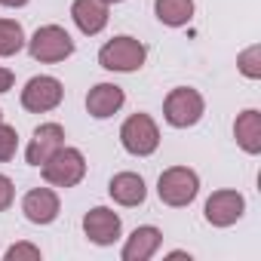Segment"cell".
<instances>
[{
  "label": "cell",
  "mask_w": 261,
  "mask_h": 261,
  "mask_svg": "<svg viewBox=\"0 0 261 261\" xmlns=\"http://www.w3.org/2000/svg\"><path fill=\"white\" fill-rule=\"evenodd\" d=\"M59 209H62V203H59V194L53 188H34L22 197V212L31 224H40V227L53 224L59 218Z\"/></svg>",
  "instance_id": "cell-11"
},
{
  "label": "cell",
  "mask_w": 261,
  "mask_h": 261,
  "mask_svg": "<svg viewBox=\"0 0 261 261\" xmlns=\"http://www.w3.org/2000/svg\"><path fill=\"white\" fill-rule=\"evenodd\" d=\"M19 151V133H16V126L4 123L0 120V163H10Z\"/></svg>",
  "instance_id": "cell-20"
},
{
  "label": "cell",
  "mask_w": 261,
  "mask_h": 261,
  "mask_svg": "<svg viewBox=\"0 0 261 261\" xmlns=\"http://www.w3.org/2000/svg\"><path fill=\"white\" fill-rule=\"evenodd\" d=\"M62 145H65V126H62V123H40V126L34 129L28 148H25L28 166H43Z\"/></svg>",
  "instance_id": "cell-10"
},
{
  "label": "cell",
  "mask_w": 261,
  "mask_h": 261,
  "mask_svg": "<svg viewBox=\"0 0 261 261\" xmlns=\"http://www.w3.org/2000/svg\"><path fill=\"white\" fill-rule=\"evenodd\" d=\"M40 172H43V181L53 185V188H74V185H80L83 175H86V157H83V151L62 145V148L40 166Z\"/></svg>",
  "instance_id": "cell-4"
},
{
  "label": "cell",
  "mask_w": 261,
  "mask_h": 261,
  "mask_svg": "<svg viewBox=\"0 0 261 261\" xmlns=\"http://www.w3.org/2000/svg\"><path fill=\"white\" fill-rule=\"evenodd\" d=\"M28 53L34 62H43V65H56V62H65L71 53H74V40L71 34L62 28V25H43L31 34L28 40Z\"/></svg>",
  "instance_id": "cell-6"
},
{
  "label": "cell",
  "mask_w": 261,
  "mask_h": 261,
  "mask_svg": "<svg viewBox=\"0 0 261 261\" xmlns=\"http://www.w3.org/2000/svg\"><path fill=\"white\" fill-rule=\"evenodd\" d=\"M206 114V101L197 89L191 86H175L166 101H163V120L175 129H188V126H197Z\"/></svg>",
  "instance_id": "cell-5"
},
{
  "label": "cell",
  "mask_w": 261,
  "mask_h": 261,
  "mask_svg": "<svg viewBox=\"0 0 261 261\" xmlns=\"http://www.w3.org/2000/svg\"><path fill=\"white\" fill-rule=\"evenodd\" d=\"M120 145L133 157H151L160 148V129L151 114H133L120 126Z\"/></svg>",
  "instance_id": "cell-2"
},
{
  "label": "cell",
  "mask_w": 261,
  "mask_h": 261,
  "mask_svg": "<svg viewBox=\"0 0 261 261\" xmlns=\"http://www.w3.org/2000/svg\"><path fill=\"white\" fill-rule=\"evenodd\" d=\"M169 258H191V252H185V249H175V252H169Z\"/></svg>",
  "instance_id": "cell-25"
},
{
  "label": "cell",
  "mask_w": 261,
  "mask_h": 261,
  "mask_svg": "<svg viewBox=\"0 0 261 261\" xmlns=\"http://www.w3.org/2000/svg\"><path fill=\"white\" fill-rule=\"evenodd\" d=\"M13 83H16V74H13L10 68H0V95L10 92V89H13Z\"/></svg>",
  "instance_id": "cell-23"
},
{
  "label": "cell",
  "mask_w": 261,
  "mask_h": 261,
  "mask_svg": "<svg viewBox=\"0 0 261 261\" xmlns=\"http://www.w3.org/2000/svg\"><path fill=\"white\" fill-rule=\"evenodd\" d=\"M13 200H16V185H13V178L0 175V212H7V209L13 206Z\"/></svg>",
  "instance_id": "cell-22"
},
{
  "label": "cell",
  "mask_w": 261,
  "mask_h": 261,
  "mask_svg": "<svg viewBox=\"0 0 261 261\" xmlns=\"http://www.w3.org/2000/svg\"><path fill=\"white\" fill-rule=\"evenodd\" d=\"M154 13L166 28H181L194 19V0H154Z\"/></svg>",
  "instance_id": "cell-17"
},
{
  "label": "cell",
  "mask_w": 261,
  "mask_h": 261,
  "mask_svg": "<svg viewBox=\"0 0 261 261\" xmlns=\"http://www.w3.org/2000/svg\"><path fill=\"white\" fill-rule=\"evenodd\" d=\"M108 194H111L114 203L133 209V206H142L145 203L148 188H145V178L139 172H117L111 178V185H108Z\"/></svg>",
  "instance_id": "cell-15"
},
{
  "label": "cell",
  "mask_w": 261,
  "mask_h": 261,
  "mask_svg": "<svg viewBox=\"0 0 261 261\" xmlns=\"http://www.w3.org/2000/svg\"><path fill=\"white\" fill-rule=\"evenodd\" d=\"M0 120H4V111H0Z\"/></svg>",
  "instance_id": "cell-27"
},
{
  "label": "cell",
  "mask_w": 261,
  "mask_h": 261,
  "mask_svg": "<svg viewBox=\"0 0 261 261\" xmlns=\"http://www.w3.org/2000/svg\"><path fill=\"white\" fill-rule=\"evenodd\" d=\"M105 4H108V7H111V4H123V0H105Z\"/></svg>",
  "instance_id": "cell-26"
},
{
  "label": "cell",
  "mask_w": 261,
  "mask_h": 261,
  "mask_svg": "<svg viewBox=\"0 0 261 261\" xmlns=\"http://www.w3.org/2000/svg\"><path fill=\"white\" fill-rule=\"evenodd\" d=\"M123 105H126V92H123L117 83H95V86L89 89V95H86V111H89V117H95V120L114 117Z\"/></svg>",
  "instance_id": "cell-13"
},
{
  "label": "cell",
  "mask_w": 261,
  "mask_h": 261,
  "mask_svg": "<svg viewBox=\"0 0 261 261\" xmlns=\"http://www.w3.org/2000/svg\"><path fill=\"white\" fill-rule=\"evenodd\" d=\"M71 19L80 28V34L95 37L108 28V4L105 0H74L71 4Z\"/></svg>",
  "instance_id": "cell-14"
},
{
  "label": "cell",
  "mask_w": 261,
  "mask_h": 261,
  "mask_svg": "<svg viewBox=\"0 0 261 261\" xmlns=\"http://www.w3.org/2000/svg\"><path fill=\"white\" fill-rule=\"evenodd\" d=\"M237 68H240L243 77H249V80H261V46L252 43L249 49H243L240 59H237Z\"/></svg>",
  "instance_id": "cell-19"
},
{
  "label": "cell",
  "mask_w": 261,
  "mask_h": 261,
  "mask_svg": "<svg viewBox=\"0 0 261 261\" xmlns=\"http://www.w3.org/2000/svg\"><path fill=\"white\" fill-rule=\"evenodd\" d=\"M243 212H246V200L240 191H230V188L215 191L203 206V215L212 227H230L243 218Z\"/></svg>",
  "instance_id": "cell-8"
},
{
  "label": "cell",
  "mask_w": 261,
  "mask_h": 261,
  "mask_svg": "<svg viewBox=\"0 0 261 261\" xmlns=\"http://www.w3.org/2000/svg\"><path fill=\"white\" fill-rule=\"evenodd\" d=\"M148 59V49L142 40L129 37V34H120V37H111L101 49H98V65L105 71H114V74H133L145 65Z\"/></svg>",
  "instance_id": "cell-1"
},
{
  "label": "cell",
  "mask_w": 261,
  "mask_h": 261,
  "mask_svg": "<svg viewBox=\"0 0 261 261\" xmlns=\"http://www.w3.org/2000/svg\"><path fill=\"white\" fill-rule=\"evenodd\" d=\"M197 194H200V175L188 166H169L157 178V197L172 209L191 206L197 200Z\"/></svg>",
  "instance_id": "cell-3"
},
{
  "label": "cell",
  "mask_w": 261,
  "mask_h": 261,
  "mask_svg": "<svg viewBox=\"0 0 261 261\" xmlns=\"http://www.w3.org/2000/svg\"><path fill=\"white\" fill-rule=\"evenodd\" d=\"M25 46V31L16 19H0V56H16Z\"/></svg>",
  "instance_id": "cell-18"
},
{
  "label": "cell",
  "mask_w": 261,
  "mask_h": 261,
  "mask_svg": "<svg viewBox=\"0 0 261 261\" xmlns=\"http://www.w3.org/2000/svg\"><path fill=\"white\" fill-rule=\"evenodd\" d=\"M62 98H65V86L59 77H49V74L31 77L22 89V108L31 114H49L62 105Z\"/></svg>",
  "instance_id": "cell-7"
},
{
  "label": "cell",
  "mask_w": 261,
  "mask_h": 261,
  "mask_svg": "<svg viewBox=\"0 0 261 261\" xmlns=\"http://www.w3.org/2000/svg\"><path fill=\"white\" fill-rule=\"evenodd\" d=\"M233 139L246 154H261V111L258 108H246L237 120H233Z\"/></svg>",
  "instance_id": "cell-16"
},
{
  "label": "cell",
  "mask_w": 261,
  "mask_h": 261,
  "mask_svg": "<svg viewBox=\"0 0 261 261\" xmlns=\"http://www.w3.org/2000/svg\"><path fill=\"white\" fill-rule=\"evenodd\" d=\"M83 233L89 243L95 246H114L123 233V221L114 209L108 206H92L86 215H83Z\"/></svg>",
  "instance_id": "cell-9"
},
{
  "label": "cell",
  "mask_w": 261,
  "mask_h": 261,
  "mask_svg": "<svg viewBox=\"0 0 261 261\" xmlns=\"http://www.w3.org/2000/svg\"><path fill=\"white\" fill-rule=\"evenodd\" d=\"M160 243H163L160 227H154V224H142V227H136L133 233L126 237L120 258H123V261H148V258L157 255Z\"/></svg>",
  "instance_id": "cell-12"
},
{
  "label": "cell",
  "mask_w": 261,
  "mask_h": 261,
  "mask_svg": "<svg viewBox=\"0 0 261 261\" xmlns=\"http://www.w3.org/2000/svg\"><path fill=\"white\" fill-rule=\"evenodd\" d=\"M28 0H0V7H10V10H16V7H25Z\"/></svg>",
  "instance_id": "cell-24"
},
{
  "label": "cell",
  "mask_w": 261,
  "mask_h": 261,
  "mask_svg": "<svg viewBox=\"0 0 261 261\" xmlns=\"http://www.w3.org/2000/svg\"><path fill=\"white\" fill-rule=\"evenodd\" d=\"M4 258L7 261H40V249L34 243H16V246L7 249Z\"/></svg>",
  "instance_id": "cell-21"
}]
</instances>
